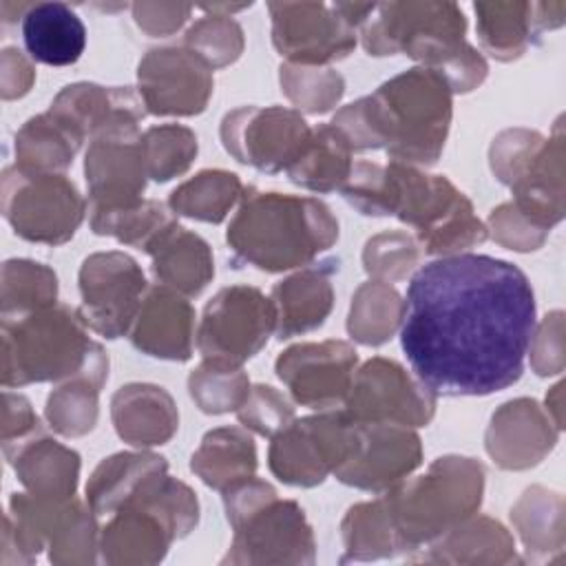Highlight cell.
I'll return each instance as SVG.
<instances>
[{
	"instance_id": "1f68e13d",
	"label": "cell",
	"mask_w": 566,
	"mask_h": 566,
	"mask_svg": "<svg viewBox=\"0 0 566 566\" xmlns=\"http://www.w3.org/2000/svg\"><path fill=\"white\" fill-rule=\"evenodd\" d=\"M161 473H168V462L157 453H113L93 469L86 482V502L97 515H113Z\"/></svg>"
},
{
	"instance_id": "d4e9b609",
	"label": "cell",
	"mask_w": 566,
	"mask_h": 566,
	"mask_svg": "<svg viewBox=\"0 0 566 566\" xmlns=\"http://www.w3.org/2000/svg\"><path fill=\"white\" fill-rule=\"evenodd\" d=\"M175 539L179 535L168 517L150 504L130 502L99 531V559L111 566L159 564Z\"/></svg>"
},
{
	"instance_id": "9f6ffc18",
	"label": "cell",
	"mask_w": 566,
	"mask_h": 566,
	"mask_svg": "<svg viewBox=\"0 0 566 566\" xmlns=\"http://www.w3.org/2000/svg\"><path fill=\"white\" fill-rule=\"evenodd\" d=\"M562 389L564 385L557 382L548 394H546V413L551 416V420L555 422V427L562 431Z\"/></svg>"
},
{
	"instance_id": "ac0fdd59",
	"label": "cell",
	"mask_w": 566,
	"mask_h": 566,
	"mask_svg": "<svg viewBox=\"0 0 566 566\" xmlns=\"http://www.w3.org/2000/svg\"><path fill=\"white\" fill-rule=\"evenodd\" d=\"M356 365V349L347 340L329 338L287 347L279 354L274 371L296 405L325 411L345 402Z\"/></svg>"
},
{
	"instance_id": "f35d334b",
	"label": "cell",
	"mask_w": 566,
	"mask_h": 566,
	"mask_svg": "<svg viewBox=\"0 0 566 566\" xmlns=\"http://www.w3.org/2000/svg\"><path fill=\"white\" fill-rule=\"evenodd\" d=\"M245 192L239 175L221 168H208L179 184L170 197L168 208L175 214L203 221L221 223L234 206H239Z\"/></svg>"
},
{
	"instance_id": "6da1fadb",
	"label": "cell",
	"mask_w": 566,
	"mask_h": 566,
	"mask_svg": "<svg viewBox=\"0 0 566 566\" xmlns=\"http://www.w3.org/2000/svg\"><path fill=\"white\" fill-rule=\"evenodd\" d=\"M535 325V292L515 263L460 252L411 276L400 347L436 396H489L520 380Z\"/></svg>"
},
{
	"instance_id": "7a4b0ae2",
	"label": "cell",
	"mask_w": 566,
	"mask_h": 566,
	"mask_svg": "<svg viewBox=\"0 0 566 566\" xmlns=\"http://www.w3.org/2000/svg\"><path fill=\"white\" fill-rule=\"evenodd\" d=\"M453 117V93L427 66L407 69L332 117L352 150L382 148L391 161L433 166Z\"/></svg>"
},
{
	"instance_id": "4fadbf2b",
	"label": "cell",
	"mask_w": 566,
	"mask_h": 566,
	"mask_svg": "<svg viewBox=\"0 0 566 566\" xmlns=\"http://www.w3.org/2000/svg\"><path fill=\"white\" fill-rule=\"evenodd\" d=\"M274 327L276 314L270 296L254 285H228L203 307L197 349L203 360L241 367L268 345Z\"/></svg>"
},
{
	"instance_id": "8fae6325",
	"label": "cell",
	"mask_w": 566,
	"mask_h": 566,
	"mask_svg": "<svg viewBox=\"0 0 566 566\" xmlns=\"http://www.w3.org/2000/svg\"><path fill=\"white\" fill-rule=\"evenodd\" d=\"M86 210V199L64 172H24L15 164L2 170V214L24 241L62 245Z\"/></svg>"
},
{
	"instance_id": "e575fe53",
	"label": "cell",
	"mask_w": 566,
	"mask_h": 566,
	"mask_svg": "<svg viewBox=\"0 0 566 566\" xmlns=\"http://www.w3.org/2000/svg\"><path fill=\"white\" fill-rule=\"evenodd\" d=\"M256 444L245 427L208 431L190 458V471L210 489L226 491L256 473Z\"/></svg>"
},
{
	"instance_id": "44dd1931",
	"label": "cell",
	"mask_w": 566,
	"mask_h": 566,
	"mask_svg": "<svg viewBox=\"0 0 566 566\" xmlns=\"http://www.w3.org/2000/svg\"><path fill=\"white\" fill-rule=\"evenodd\" d=\"M49 113L60 119L82 144L111 130L139 128L146 108L128 86H102L95 82L66 84L51 102Z\"/></svg>"
},
{
	"instance_id": "c3c4849f",
	"label": "cell",
	"mask_w": 566,
	"mask_h": 566,
	"mask_svg": "<svg viewBox=\"0 0 566 566\" xmlns=\"http://www.w3.org/2000/svg\"><path fill=\"white\" fill-rule=\"evenodd\" d=\"M420 259V245L416 237L405 230H385L367 239L363 248V268L376 281L405 279Z\"/></svg>"
},
{
	"instance_id": "603a6c76",
	"label": "cell",
	"mask_w": 566,
	"mask_h": 566,
	"mask_svg": "<svg viewBox=\"0 0 566 566\" xmlns=\"http://www.w3.org/2000/svg\"><path fill=\"white\" fill-rule=\"evenodd\" d=\"M473 11L482 49L500 62H513L544 31L564 24L566 2H475Z\"/></svg>"
},
{
	"instance_id": "f546056e",
	"label": "cell",
	"mask_w": 566,
	"mask_h": 566,
	"mask_svg": "<svg viewBox=\"0 0 566 566\" xmlns=\"http://www.w3.org/2000/svg\"><path fill=\"white\" fill-rule=\"evenodd\" d=\"M157 283L177 290L184 296H199L214 276L210 245L177 221L168 226L148 248Z\"/></svg>"
},
{
	"instance_id": "ba28073f",
	"label": "cell",
	"mask_w": 566,
	"mask_h": 566,
	"mask_svg": "<svg viewBox=\"0 0 566 566\" xmlns=\"http://www.w3.org/2000/svg\"><path fill=\"white\" fill-rule=\"evenodd\" d=\"M387 177V217L411 226L424 254H460L489 239L486 223L478 219L471 199L444 175H429L418 166L389 159Z\"/></svg>"
},
{
	"instance_id": "5bb4252c",
	"label": "cell",
	"mask_w": 566,
	"mask_h": 566,
	"mask_svg": "<svg viewBox=\"0 0 566 566\" xmlns=\"http://www.w3.org/2000/svg\"><path fill=\"white\" fill-rule=\"evenodd\" d=\"M82 305L77 307L86 327L104 338L130 332L144 294L148 290L142 265L122 250L88 254L77 274Z\"/></svg>"
},
{
	"instance_id": "cb8c5ba5",
	"label": "cell",
	"mask_w": 566,
	"mask_h": 566,
	"mask_svg": "<svg viewBox=\"0 0 566 566\" xmlns=\"http://www.w3.org/2000/svg\"><path fill=\"white\" fill-rule=\"evenodd\" d=\"M195 318L188 296L161 283L150 285L128 332L130 343L146 356L186 363L197 343Z\"/></svg>"
},
{
	"instance_id": "8992f818",
	"label": "cell",
	"mask_w": 566,
	"mask_h": 566,
	"mask_svg": "<svg viewBox=\"0 0 566 566\" xmlns=\"http://www.w3.org/2000/svg\"><path fill=\"white\" fill-rule=\"evenodd\" d=\"M223 493L232 542L221 564H314L316 539L305 511L250 475Z\"/></svg>"
},
{
	"instance_id": "ab89813d",
	"label": "cell",
	"mask_w": 566,
	"mask_h": 566,
	"mask_svg": "<svg viewBox=\"0 0 566 566\" xmlns=\"http://www.w3.org/2000/svg\"><path fill=\"white\" fill-rule=\"evenodd\" d=\"M405 298L387 281H365L352 296L347 332L367 347L387 343L400 329Z\"/></svg>"
},
{
	"instance_id": "7402d4cb",
	"label": "cell",
	"mask_w": 566,
	"mask_h": 566,
	"mask_svg": "<svg viewBox=\"0 0 566 566\" xmlns=\"http://www.w3.org/2000/svg\"><path fill=\"white\" fill-rule=\"evenodd\" d=\"M559 429L533 398L504 402L486 427L484 447L491 460L506 471L537 467L557 444Z\"/></svg>"
},
{
	"instance_id": "836d02e7",
	"label": "cell",
	"mask_w": 566,
	"mask_h": 566,
	"mask_svg": "<svg viewBox=\"0 0 566 566\" xmlns=\"http://www.w3.org/2000/svg\"><path fill=\"white\" fill-rule=\"evenodd\" d=\"M528 562H557L564 555V497L539 484L528 486L511 509Z\"/></svg>"
},
{
	"instance_id": "d6a6232c",
	"label": "cell",
	"mask_w": 566,
	"mask_h": 566,
	"mask_svg": "<svg viewBox=\"0 0 566 566\" xmlns=\"http://www.w3.org/2000/svg\"><path fill=\"white\" fill-rule=\"evenodd\" d=\"M427 546V553L413 559L433 564H511L517 559L509 528L486 515H471Z\"/></svg>"
},
{
	"instance_id": "bcb514c9",
	"label": "cell",
	"mask_w": 566,
	"mask_h": 566,
	"mask_svg": "<svg viewBox=\"0 0 566 566\" xmlns=\"http://www.w3.org/2000/svg\"><path fill=\"white\" fill-rule=\"evenodd\" d=\"M144 159L148 177L157 184H166L184 175L199 150L197 135L184 124H159L142 133Z\"/></svg>"
},
{
	"instance_id": "2e32d148",
	"label": "cell",
	"mask_w": 566,
	"mask_h": 566,
	"mask_svg": "<svg viewBox=\"0 0 566 566\" xmlns=\"http://www.w3.org/2000/svg\"><path fill=\"white\" fill-rule=\"evenodd\" d=\"M343 409L356 422L427 427L436 413V394L400 363L374 356L356 369Z\"/></svg>"
},
{
	"instance_id": "83f0119b",
	"label": "cell",
	"mask_w": 566,
	"mask_h": 566,
	"mask_svg": "<svg viewBox=\"0 0 566 566\" xmlns=\"http://www.w3.org/2000/svg\"><path fill=\"white\" fill-rule=\"evenodd\" d=\"M338 261L310 263L272 287V305L276 314V338L285 340L312 332L325 323L334 307L332 276Z\"/></svg>"
},
{
	"instance_id": "277c9868",
	"label": "cell",
	"mask_w": 566,
	"mask_h": 566,
	"mask_svg": "<svg viewBox=\"0 0 566 566\" xmlns=\"http://www.w3.org/2000/svg\"><path fill=\"white\" fill-rule=\"evenodd\" d=\"M467 18L455 2L376 4L360 29L369 55L402 53L444 77L451 93L478 88L489 64L467 40Z\"/></svg>"
},
{
	"instance_id": "3957f363",
	"label": "cell",
	"mask_w": 566,
	"mask_h": 566,
	"mask_svg": "<svg viewBox=\"0 0 566 566\" xmlns=\"http://www.w3.org/2000/svg\"><path fill=\"white\" fill-rule=\"evenodd\" d=\"M338 241V221L316 197L245 188L226 230L234 263L263 272L310 265Z\"/></svg>"
},
{
	"instance_id": "9c48e42d",
	"label": "cell",
	"mask_w": 566,
	"mask_h": 566,
	"mask_svg": "<svg viewBox=\"0 0 566 566\" xmlns=\"http://www.w3.org/2000/svg\"><path fill=\"white\" fill-rule=\"evenodd\" d=\"M97 513L80 497L44 500L27 491L11 493L2 531V566H29L46 548L49 562L86 566L99 553Z\"/></svg>"
},
{
	"instance_id": "7dc6e473",
	"label": "cell",
	"mask_w": 566,
	"mask_h": 566,
	"mask_svg": "<svg viewBox=\"0 0 566 566\" xmlns=\"http://www.w3.org/2000/svg\"><path fill=\"white\" fill-rule=\"evenodd\" d=\"M201 9L206 15L186 31L184 46L195 51L212 71L237 62L245 46L241 24L228 13L208 7Z\"/></svg>"
},
{
	"instance_id": "f907efd6",
	"label": "cell",
	"mask_w": 566,
	"mask_h": 566,
	"mask_svg": "<svg viewBox=\"0 0 566 566\" xmlns=\"http://www.w3.org/2000/svg\"><path fill=\"white\" fill-rule=\"evenodd\" d=\"M489 234L504 248L515 252H533L544 245L551 230L535 226L528 217H524L511 201L500 203L491 210L486 219Z\"/></svg>"
},
{
	"instance_id": "d6986e66",
	"label": "cell",
	"mask_w": 566,
	"mask_h": 566,
	"mask_svg": "<svg viewBox=\"0 0 566 566\" xmlns=\"http://www.w3.org/2000/svg\"><path fill=\"white\" fill-rule=\"evenodd\" d=\"M422 464V442L413 427L358 422V447L334 473L347 486L382 495Z\"/></svg>"
},
{
	"instance_id": "52a82bcc",
	"label": "cell",
	"mask_w": 566,
	"mask_h": 566,
	"mask_svg": "<svg viewBox=\"0 0 566 566\" xmlns=\"http://www.w3.org/2000/svg\"><path fill=\"white\" fill-rule=\"evenodd\" d=\"M484 495V467L467 455L436 458L429 469L382 493L402 553L420 551L478 513Z\"/></svg>"
},
{
	"instance_id": "f6af8a7d",
	"label": "cell",
	"mask_w": 566,
	"mask_h": 566,
	"mask_svg": "<svg viewBox=\"0 0 566 566\" xmlns=\"http://www.w3.org/2000/svg\"><path fill=\"white\" fill-rule=\"evenodd\" d=\"M250 387L252 385L243 367L210 360H203L188 376L190 398L203 413L210 416L237 411L245 402Z\"/></svg>"
},
{
	"instance_id": "484cf974",
	"label": "cell",
	"mask_w": 566,
	"mask_h": 566,
	"mask_svg": "<svg viewBox=\"0 0 566 566\" xmlns=\"http://www.w3.org/2000/svg\"><path fill=\"white\" fill-rule=\"evenodd\" d=\"M513 206L535 226L551 230L564 219V135L557 119L553 135L531 153L509 184Z\"/></svg>"
},
{
	"instance_id": "ffe728a7",
	"label": "cell",
	"mask_w": 566,
	"mask_h": 566,
	"mask_svg": "<svg viewBox=\"0 0 566 566\" xmlns=\"http://www.w3.org/2000/svg\"><path fill=\"white\" fill-rule=\"evenodd\" d=\"M84 175L88 212L119 210L144 201L148 170L139 128L93 137L84 159Z\"/></svg>"
},
{
	"instance_id": "9a60e30c",
	"label": "cell",
	"mask_w": 566,
	"mask_h": 566,
	"mask_svg": "<svg viewBox=\"0 0 566 566\" xmlns=\"http://www.w3.org/2000/svg\"><path fill=\"white\" fill-rule=\"evenodd\" d=\"M310 126L296 108L287 106H239L221 119L223 148L241 164L259 172H281L298 157L310 137Z\"/></svg>"
},
{
	"instance_id": "30bf717a",
	"label": "cell",
	"mask_w": 566,
	"mask_h": 566,
	"mask_svg": "<svg viewBox=\"0 0 566 566\" xmlns=\"http://www.w3.org/2000/svg\"><path fill=\"white\" fill-rule=\"evenodd\" d=\"M374 9L369 2H270L272 44L290 64L327 66L356 49V31Z\"/></svg>"
},
{
	"instance_id": "5b68a950",
	"label": "cell",
	"mask_w": 566,
	"mask_h": 566,
	"mask_svg": "<svg viewBox=\"0 0 566 566\" xmlns=\"http://www.w3.org/2000/svg\"><path fill=\"white\" fill-rule=\"evenodd\" d=\"M75 376L108 378V354L88 336L80 310L55 303L2 316V385L64 382Z\"/></svg>"
},
{
	"instance_id": "11a10c76",
	"label": "cell",
	"mask_w": 566,
	"mask_h": 566,
	"mask_svg": "<svg viewBox=\"0 0 566 566\" xmlns=\"http://www.w3.org/2000/svg\"><path fill=\"white\" fill-rule=\"evenodd\" d=\"M0 93L2 99H15L29 93L33 80H35V69L31 60L15 46L2 49L0 55Z\"/></svg>"
},
{
	"instance_id": "681fc988",
	"label": "cell",
	"mask_w": 566,
	"mask_h": 566,
	"mask_svg": "<svg viewBox=\"0 0 566 566\" xmlns=\"http://www.w3.org/2000/svg\"><path fill=\"white\" fill-rule=\"evenodd\" d=\"M239 422L263 438H274L283 431L296 416L294 405L272 385H252L245 402L237 409Z\"/></svg>"
},
{
	"instance_id": "8d00e7d4",
	"label": "cell",
	"mask_w": 566,
	"mask_h": 566,
	"mask_svg": "<svg viewBox=\"0 0 566 566\" xmlns=\"http://www.w3.org/2000/svg\"><path fill=\"white\" fill-rule=\"evenodd\" d=\"M340 533L345 544L340 564L371 562L402 553L396 524L382 495L349 506L340 522Z\"/></svg>"
},
{
	"instance_id": "b9f144b4",
	"label": "cell",
	"mask_w": 566,
	"mask_h": 566,
	"mask_svg": "<svg viewBox=\"0 0 566 566\" xmlns=\"http://www.w3.org/2000/svg\"><path fill=\"white\" fill-rule=\"evenodd\" d=\"M175 221V212L157 199H144L119 210L88 212V223L95 234L113 237L119 243L144 252Z\"/></svg>"
},
{
	"instance_id": "db71d44e",
	"label": "cell",
	"mask_w": 566,
	"mask_h": 566,
	"mask_svg": "<svg viewBox=\"0 0 566 566\" xmlns=\"http://www.w3.org/2000/svg\"><path fill=\"white\" fill-rule=\"evenodd\" d=\"M2 402H4V407H2V447L15 444V442L33 436L35 431L44 429L42 420L38 418V413L33 411L31 402L24 396L4 391Z\"/></svg>"
},
{
	"instance_id": "74e56055",
	"label": "cell",
	"mask_w": 566,
	"mask_h": 566,
	"mask_svg": "<svg viewBox=\"0 0 566 566\" xmlns=\"http://www.w3.org/2000/svg\"><path fill=\"white\" fill-rule=\"evenodd\" d=\"M82 142L49 111L27 119L15 133V166L24 172H64Z\"/></svg>"
},
{
	"instance_id": "ee69618b",
	"label": "cell",
	"mask_w": 566,
	"mask_h": 566,
	"mask_svg": "<svg viewBox=\"0 0 566 566\" xmlns=\"http://www.w3.org/2000/svg\"><path fill=\"white\" fill-rule=\"evenodd\" d=\"M279 82L281 91L296 106V111L310 115L332 111L345 93L343 75L329 66H303L283 62L279 66Z\"/></svg>"
},
{
	"instance_id": "4316f807",
	"label": "cell",
	"mask_w": 566,
	"mask_h": 566,
	"mask_svg": "<svg viewBox=\"0 0 566 566\" xmlns=\"http://www.w3.org/2000/svg\"><path fill=\"white\" fill-rule=\"evenodd\" d=\"M24 491L44 500L73 497L80 480V453L51 438L44 429L2 447Z\"/></svg>"
},
{
	"instance_id": "7c38bea8",
	"label": "cell",
	"mask_w": 566,
	"mask_h": 566,
	"mask_svg": "<svg viewBox=\"0 0 566 566\" xmlns=\"http://www.w3.org/2000/svg\"><path fill=\"white\" fill-rule=\"evenodd\" d=\"M268 464L290 486H316L334 475L358 447V422L345 409H325L294 418L270 438Z\"/></svg>"
},
{
	"instance_id": "60d3db41",
	"label": "cell",
	"mask_w": 566,
	"mask_h": 566,
	"mask_svg": "<svg viewBox=\"0 0 566 566\" xmlns=\"http://www.w3.org/2000/svg\"><path fill=\"white\" fill-rule=\"evenodd\" d=\"M106 380L75 376L60 382L46 398L44 418L64 438H80L95 429L99 416V389Z\"/></svg>"
},
{
	"instance_id": "d590c367",
	"label": "cell",
	"mask_w": 566,
	"mask_h": 566,
	"mask_svg": "<svg viewBox=\"0 0 566 566\" xmlns=\"http://www.w3.org/2000/svg\"><path fill=\"white\" fill-rule=\"evenodd\" d=\"M352 155L347 139L332 124H318L310 130L305 146L285 175L292 184L312 192L340 190L354 166Z\"/></svg>"
},
{
	"instance_id": "7bdbcfd3",
	"label": "cell",
	"mask_w": 566,
	"mask_h": 566,
	"mask_svg": "<svg viewBox=\"0 0 566 566\" xmlns=\"http://www.w3.org/2000/svg\"><path fill=\"white\" fill-rule=\"evenodd\" d=\"M57 303L55 272L31 259H9L2 265V316H20Z\"/></svg>"
},
{
	"instance_id": "4dcf8cb0",
	"label": "cell",
	"mask_w": 566,
	"mask_h": 566,
	"mask_svg": "<svg viewBox=\"0 0 566 566\" xmlns=\"http://www.w3.org/2000/svg\"><path fill=\"white\" fill-rule=\"evenodd\" d=\"M22 40L31 60L49 66L75 64L86 49V27L66 2H33L22 15Z\"/></svg>"
},
{
	"instance_id": "e0dca14e",
	"label": "cell",
	"mask_w": 566,
	"mask_h": 566,
	"mask_svg": "<svg viewBox=\"0 0 566 566\" xmlns=\"http://www.w3.org/2000/svg\"><path fill=\"white\" fill-rule=\"evenodd\" d=\"M212 91V69L184 44L150 49L137 64V95L150 115H199Z\"/></svg>"
},
{
	"instance_id": "816d5d0a",
	"label": "cell",
	"mask_w": 566,
	"mask_h": 566,
	"mask_svg": "<svg viewBox=\"0 0 566 566\" xmlns=\"http://www.w3.org/2000/svg\"><path fill=\"white\" fill-rule=\"evenodd\" d=\"M531 367L537 376H555L564 369V312L555 310L535 325L531 343Z\"/></svg>"
},
{
	"instance_id": "f1b7e54d",
	"label": "cell",
	"mask_w": 566,
	"mask_h": 566,
	"mask_svg": "<svg viewBox=\"0 0 566 566\" xmlns=\"http://www.w3.org/2000/svg\"><path fill=\"white\" fill-rule=\"evenodd\" d=\"M111 418L117 436L133 447L166 444L179 427L172 396L153 382H128L111 398Z\"/></svg>"
},
{
	"instance_id": "f5cc1de1",
	"label": "cell",
	"mask_w": 566,
	"mask_h": 566,
	"mask_svg": "<svg viewBox=\"0 0 566 566\" xmlns=\"http://www.w3.org/2000/svg\"><path fill=\"white\" fill-rule=\"evenodd\" d=\"M192 13V4L179 2H135L133 18L142 31L153 38L175 33Z\"/></svg>"
}]
</instances>
